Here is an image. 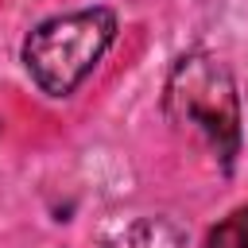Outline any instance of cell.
Instances as JSON below:
<instances>
[{
    "label": "cell",
    "instance_id": "cell-1",
    "mask_svg": "<svg viewBox=\"0 0 248 248\" xmlns=\"http://www.w3.org/2000/svg\"><path fill=\"white\" fill-rule=\"evenodd\" d=\"M163 108L178 132H190L202 143H209V151L225 163V170L232 167L240 151V101L232 74L213 54H186L174 62Z\"/></svg>",
    "mask_w": 248,
    "mask_h": 248
},
{
    "label": "cell",
    "instance_id": "cell-2",
    "mask_svg": "<svg viewBox=\"0 0 248 248\" xmlns=\"http://www.w3.org/2000/svg\"><path fill=\"white\" fill-rule=\"evenodd\" d=\"M116 39V16L108 8H81L43 19L23 39V66L31 81L50 97H70Z\"/></svg>",
    "mask_w": 248,
    "mask_h": 248
},
{
    "label": "cell",
    "instance_id": "cell-3",
    "mask_svg": "<svg viewBox=\"0 0 248 248\" xmlns=\"http://www.w3.org/2000/svg\"><path fill=\"white\" fill-rule=\"evenodd\" d=\"M101 248H190L170 217H136L101 236Z\"/></svg>",
    "mask_w": 248,
    "mask_h": 248
},
{
    "label": "cell",
    "instance_id": "cell-4",
    "mask_svg": "<svg viewBox=\"0 0 248 248\" xmlns=\"http://www.w3.org/2000/svg\"><path fill=\"white\" fill-rule=\"evenodd\" d=\"M205 248H248V205H240L229 217H221L209 229Z\"/></svg>",
    "mask_w": 248,
    "mask_h": 248
}]
</instances>
